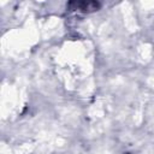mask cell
Instances as JSON below:
<instances>
[{"instance_id":"1","label":"cell","mask_w":154,"mask_h":154,"mask_svg":"<svg viewBox=\"0 0 154 154\" xmlns=\"http://www.w3.org/2000/svg\"><path fill=\"white\" fill-rule=\"evenodd\" d=\"M71 5L75 6L73 10H82V11H89V10H96L99 7V4L96 2H72Z\"/></svg>"}]
</instances>
